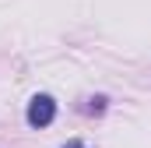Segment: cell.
I'll return each mask as SVG.
<instances>
[{
	"label": "cell",
	"mask_w": 151,
	"mask_h": 148,
	"mask_svg": "<svg viewBox=\"0 0 151 148\" xmlns=\"http://www.w3.org/2000/svg\"><path fill=\"white\" fill-rule=\"evenodd\" d=\"M56 120V102H53V95H35L32 102H28V123L32 127H49Z\"/></svg>",
	"instance_id": "cell-1"
},
{
	"label": "cell",
	"mask_w": 151,
	"mask_h": 148,
	"mask_svg": "<svg viewBox=\"0 0 151 148\" xmlns=\"http://www.w3.org/2000/svg\"><path fill=\"white\" fill-rule=\"evenodd\" d=\"M63 148H84V145H81V141H70V145H63Z\"/></svg>",
	"instance_id": "cell-2"
}]
</instances>
